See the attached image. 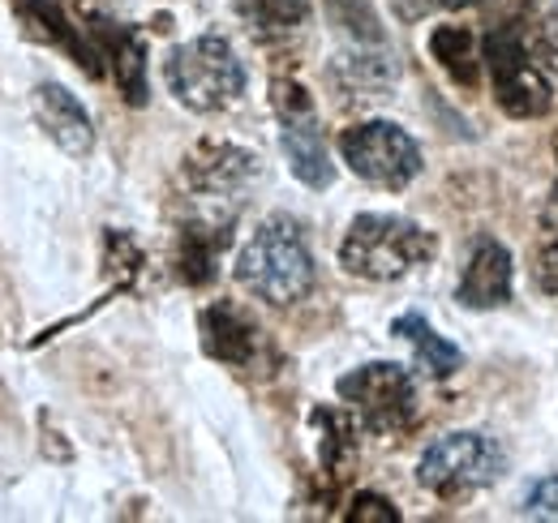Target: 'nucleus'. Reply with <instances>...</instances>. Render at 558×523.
<instances>
[{
  "mask_svg": "<svg viewBox=\"0 0 558 523\" xmlns=\"http://www.w3.org/2000/svg\"><path fill=\"white\" fill-rule=\"evenodd\" d=\"M271 90H276L271 99H276V117H279V146L288 155L292 177L305 190H331L336 163H331V150L323 142V130H318L314 99L305 95L301 82H283V77H279Z\"/></svg>",
  "mask_w": 558,
  "mask_h": 523,
  "instance_id": "8",
  "label": "nucleus"
},
{
  "mask_svg": "<svg viewBox=\"0 0 558 523\" xmlns=\"http://www.w3.org/2000/svg\"><path fill=\"white\" fill-rule=\"evenodd\" d=\"M314 254L288 215H271L267 223H258V232L236 258L241 288L279 309L305 301L314 292Z\"/></svg>",
  "mask_w": 558,
  "mask_h": 523,
  "instance_id": "1",
  "label": "nucleus"
},
{
  "mask_svg": "<svg viewBox=\"0 0 558 523\" xmlns=\"http://www.w3.org/2000/svg\"><path fill=\"white\" fill-rule=\"evenodd\" d=\"M198 330H203V352H207L210 361H219V365L258 369V361L267 356V335H263V327L245 309H236L228 301L207 305L203 318H198Z\"/></svg>",
  "mask_w": 558,
  "mask_h": 523,
  "instance_id": "9",
  "label": "nucleus"
},
{
  "mask_svg": "<svg viewBox=\"0 0 558 523\" xmlns=\"http://www.w3.org/2000/svg\"><path fill=\"white\" fill-rule=\"evenodd\" d=\"M429 52H434V61L447 69L460 86H473L477 82V44H473L469 26H434Z\"/></svg>",
  "mask_w": 558,
  "mask_h": 523,
  "instance_id": "19",
  "label": "nucleus"
},
{
  "mask_svg": "<svg viewBox=\"0 0 558 523\" xmlns=\"http://www.w3.org/2000/svg\"><path fill=\"white\" fill-rule=\"evenodd\" d=\"M35 117H39L44 133L73 159H86L95 150L90 112L77 104V95H70L61 82H39L35 86Z\"/></svg>",
  "mask_w": 558,
  "mask_h": 523,
  "instance_id": "14",
  "label": "nucleus"
},
{
  "mask_svg": "<svg viewBox=\"0 0 558 523\" xmlns=\"http://www.w3.org/2000/svg\"><path fill=\"white\" fill-rule=\"evenodd\" d=\"M520 515L524 520H558V476H542L524 489Z\"/></svg>",
  "mask_w": 558,
  "mask_h": 523,
  "instance_id": "23",
  "label": "nucleus"
},
{
  "mask_svg": "<svg viewBox=\"0 0 558 523\" xmlns=\"http://www.w3.org/2000/svg\"><path fill=\"white\" fill-rule=\"evenodd\" d=\"M349 523H396L400 520V511L383 498V494H356L352 498V511L344 515Z\"/></svg>",
  "mask_w": 558,
  "mask_h": 523,
  "instance_id": "24",
  "label": "nucleus"
},
{
  "mask_svg": "<svg viewBox=\"0 0 558 523\" xmlns=\"http://www.w3.org/2000/svg\"><path fill=\"white\" fill-rule=\"evenodd\" d=\"M502 472H507V451L489 434H477V429L442 434L417 459V485L429 489L434 498H447V502L482 494Z\"/></svg>",
  "mask_w": 558,
  "mask_h": 523,
  "instance_id": "5",
  "label": "nucleus"
},
{
  "mask_svg": "<svg viewBox=\"0 0 558 523\" xmlns=\"http://www.w3.org/2000/svg\"><path fill=\"white\" fill-rule=\"evenodd\" d=\"M391 335H400L404 343H413L421 369H425L429 378H451V374L464 365V352H460L456 343H447L438 330H434L429 323H425V318H421L417 309L400 314V318L391 323Z\"/></svg>",
  "mask_w": 558,
  "mask_h": 523,
  "instance_id": "16",
  "label": "nucleus"
},
{
  "mask_svg": "<svg viewBox=\"0 0 558 523\" xmlns=\"http://www.w3.org/2000/svg\"><path fill=\"white\" fill-rule=\"evenodd\" d=\"M340 155L352 172L378 190H404L421 172V146L396 121H361L340 133Z\"/></svg>",
  "mask_w": 558,
  "mask_h": 523,
  "instance_id": "7",
  "label": "nucleus"
},
{
  "mask_svg": "<svg viewBox=\"0 0 558 523\" xmlns=\"http://www.w3.org/2000/svg\"><path fill=\"white\" fill-rule=\"evenodd\" d=\"M533 279L542 292L558 296V190L542 210V232L533 245Z\"/></svg>",
  "mask_w": 558,
  "mask_h": 523,
  "instance_id": "20",
  "label": "nucleus"
},
{
  "mask_svg": "<svg viewBox=\"0 0 558 523\" xmlns=\"http://www.w3.org/2000/svg\"><path fill=\"white\" fill-rule=\"evenodd\" d=\"M365 434H400L417 416V382L396 361H369L336 382Z\"/></svg>",
  "mask_w": 558,
  "mask_h": 523,
  "instance_id": "6",
  "label": "nucleus"
},
{
  "mask_svg": "<svg viewBox=\"0 0 558 523\" xmlns=\"http://www.w3.org/2000/svg\"><path fill=\"white\" fill-rule=\"evenodd\" d=\"M258 177V155L236 142H198L185 159V185L194 194L228 197L241 194Z\"/></svg>",
  "mask_w": 558,
  "mask_h": 523,
  "instance_id": "12",
  "label": "nucleus"
},
{
  "mask_svg": "<svg viewBox=\"0 0 558 523\" xmlns=\"http://www.w3.org/2000/svg\"><path fill=\"white\" fill-rule=\"evenodd\" d=\"M9 4H13L17 22L26 26L31 39H39L48 48H61L86 77H104V57H99L95 39L82 35V26H73L70 13L57 0H9Z\"/></svg>",
  "mask_w": 558,
  "mask_h": 523,
  "instance_id": "10",
  "label": "nucleus"
},
{
  "mask_svg": "<svg viewBox=\"0 0 558 523\" xmlns=\"http://www.w3.org/2000/svg\"><path fill=\"white\" fill-rule=\"evenodd\" d=\"M314 421L327 429V434H323V463H327L336 476H344L340 467H349V459L356 455V429H352V421L344 412H336V408H318Z\"/></svg>",
  "mask_w": 558,
  "mask_h": 523,
  "instance_id": "21",
  "label": "nucleus"
},
{
  "mask_svg": "<svg viewBox=\"0 0 558 523\" xmlns=\"http://www.w3.org/2000/svg\"><path fill=\"white\" fill-rule=\"evenodd\" d=\"M438 254L434 232H425L409 215H387V210H365L349 223V236L340 245V266L356 279L391 283L417 270L421 262Z\"/></svg>",
  "mask_w": 558,
  "mask_h": 523,
  "instance_id": "2",
  "label": "nucleus"
},
{
  "mask_svg": "<svg viewBox=\"0 0 558 523\" xmlns=\"http://www.w3.org/2000/svg\"><path fill=\"white\" fill-rule=\"evenodd\" d=\"M456 301H460L464 309H498V305L511 301V254H507L502 241L477 236L473 254L464 262Z\"/></svg>",
  "mask_w": 558,
  "mask_h": 523,
  "instance_id": "13",
  "label": "nucleus"
},
{
  "mask_svg": "<svg viewBox=\"0 0 558 523\" xmlns=\"http://www.w3.org/2000/svg\"><path fill=\"white\" fill-rule=\"evenodd\" d=\"M86 35L95 39L99 57L112 65V77H117L121 95L134 108H142L146 95H150V82H146V44H142L138 31L117 22V17H108V13H90L86 17Z\"/></svg>",
  "mask_w": 558,
  "mask_h": 523,
  "instance_id": "11",
  "label": "nucleus"
},
{
  "mask_svg": "<svg viewBox=\"0 0 558 523\" xmlns=\"http://www.w3.org/2000/svg\"><path fill=\"white\" fill-rule=\"evenodd\" d=\"M163 82L190 112H223L245 95V65L223 35H198L168 52Z\"/></svg>",
  "mask_w": 558,
  "mask_h": 523,
  "instance_id": "3",
  "label": "nucleus"
},
{
  "mask_svg": "<svg viewBox=\"0 0 558 523\" xmlns=\"http://www.w3.org/2000/svg\"><path fill=\"white\" fill-rule=\"evenodd\" d=\"M434 9H460V4H469V0H429Z\"/></svg>",
  "mask_w": 558,
  "mask_h": 523,
  "instance_id": "26",
  "label": "nucleus"
},
{
  "mask_svg": "<svg viewBox=\"0 0 558 523\" xmlns=\"http://www.w3.org/2000/svg\"><path fill=\"white\" fill-rule=\"evenodd\" d=\"M327 4V17L336 22V26H344L356 44H369V48H378L387 35H383V22H378V13H374V4L369 0H323Z\"/></svg>",
  "mask_w": 558,
  "mask_h": 523,
  "instance_id": "22",
  "label": "nucleus"
},
{
  "mask_svg": "<svg viewBox=\"0 0 558 523\" xmlns=\"http://www.w3.org/2000/svg\"><path fill=\"white\" fill-rule=\"evenodd\" d=\"M391 4H396V13H400L404 22H417V17H425V13L434 9L429 0H391Z\"/></svg>",
  "mask_w": 558,
  "mask_h": 523,
  "instance_id": "25",
  "label": "nucleus"
},
{
  "mask_svg": "<svg viewBox=\"0 0 558 523\" xmlns=\"http://www.w3.org/2000/svg\"><path fill=\"white\" fill-rule=\"evenodd\" d=\"M232 13L245 22V31L258 44H276L305 26L310 4L305 0H232Z\"/></svg>",
  "mask_w": 558,
  "mask_h": 523,
  "instance_id": "17",
  "label": "nucleus"
},
{
  "mask_svg": "<svg viewBox=\"0 0 558 523\" xmlns=\"http://www.w3.org/2000/svg\"><path fill=\"white\" fill-rule=\"evenodd\" d=\"M232 245V219H194L181 228L177 236V279L190 283V288H207L210 279L219 275V258L223 250Z\"/></svg>",
  "mask_w": 558,
  "mask_h": 523,
  "instance_id": "15",
  "label": "nucleus"
},
{
  "mask_svg": "<svg viewBox=\"0 0 558 523\" xmlns=\"http://www.w3.org/2000/svg\"><path fill=\"white\" fill-rule=\"evenodd\" d=\"M369 44H356L352 52L344 57H336V82L352 90V95H374V90H391L396 86V77H400V65H396V57L378 44L374 52H365Z\"/></svg>",
  "mask_w": 558,
  "mask_h": 523,
  "instance_id": "18",
  "label": "nucleus"
},
{
  "mask_svg": "<svg viewBox=\"0 0 558 523\" xmlns=\"http://www.w3.org/2000/svg\"><path fill=\"white\" fill-rule=\"evenodd\" d=\"M482 61L494 82V104L515 117V121H533L546 117L555 108V86L546 77V69L537 65V48L529 44V35L520 31L515 17L498 22L482 44Z\"/></svg>",
  "mask_w": 558,
  "mask_h": 523,
  "instance_id": "4",
  "label": "nucleus"
}]
</instances>
